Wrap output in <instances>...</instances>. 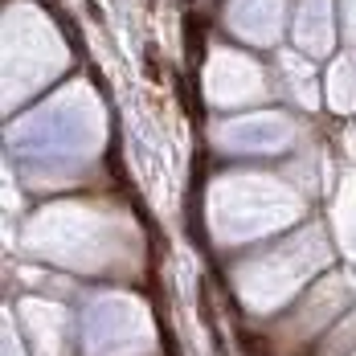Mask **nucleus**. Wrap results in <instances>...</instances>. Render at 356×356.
Returning a JSON list of instances; mask_svg holds the SVG:
<instances>
[{"mask_svg":"<svg viewBox=\"0 0 356 356\" xmlns=\"http://www.w3.org/2000/svg\"><path fill=\"white\" fill-rule=\"evenodd\" d=\"M205 37H209V21H205L201 13H188V17H184V45H188V58H193V62H201Z\"/></svg>","mask_w":356,"mask_h":356,"instance_id":"f257e3e1","label":"nucleus"},{"mask_svg":"<svg viewBox=\"0 0 356 356\" xmlns=\"http://www.w3.org/2000/svg\"><path fill=\"white\" fill-rule=\"evenodd\" d=\"M238 344H242V353L246 356H262V348H266V340L254 336V332H238Z\"/></svg>","mask_w":356,"mask_h":356,"instance_id":"f03ea898","label":"nucleus"}]
</instances>
